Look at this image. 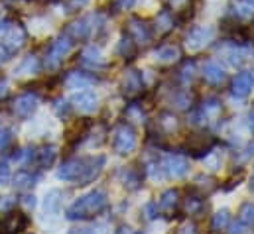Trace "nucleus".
<instances>
[{
    "label": "nucleus",
    "instance_id": "f257e3e1",
    "mask_svg": "<svg viewBox=\"0 0 254 234\" xmlns=\"http://www.w3.org/2000/svg\"><path fill=\"white\" fill-rule=\"evenodd\" d=\"M107 158L105 156H89V158H71L62 164V168L58 170V179L69 181V183H77V185H87L91 181H95L101 176L103 168H105Z\"/></svg>",
    "mask_w": 254,
    "mask_h": 234
},
{
    "label": "nucleus",
    "instance_id": "f03ea898",
    "mask_svg": "<svg viewBox=\"0 0 254 234\" xmlns=\"http://www.w3.org/2000/svg\"><path fill=\"white\" fill-rule=\"evenodd\" d=\"M109 205V195L103 189H93L89 193H85L83 197H79L73 205H69L67 209V219L69 221H85L91 219L99 213H103Z\"/></svg>",
    "mask_w": 254,
    "mask_h": 234
},
{
    "label": "nucleus",
    "instance_id": "7ed1b4c3",
    "mask_svg": "<svg viewBox=\"0 0 254 234\" xmlns=\"http://www.w3.org/2000/svg\"><path fill=\"white\" fill-rule=\"evenodd\" d=\"M71 50H73V40H71L67 34H62L60 38H56V40L50 44L48 52H46V59H44L46 69L56 71V69L65 61V58L71 54Z\"/></svg>",
    "mask_w": 254,
    "mask_h": 234
},
{
    "label": "nucleus",
    "instance_id": "20e7f679",
    "mask_svg": "<svg viewBox=\"0 0 254 234\" xmlns=\"http://www.w3.org/2000/svg\"><path fill=\"white\" fill-rule=\"evenodd\" d=\"M138 146V136H136V130L127 124V122H121L115 130H113V150L121 156H128L136 150Z\"/></svg>",
    "mask_w": 254,
    "mask_h": 234
},
{
    "label": "nucleus",
    "instance_id": "39448f33",
    "mask_svg": "<svg viewBox=\"0 0 254 234\" xmlns=\"http://www.w3.org/2000/svg\"><path fill=\"white\" fill-rule=\"evenodd\" d=\"M0 36H2V44H6L12 52H18L26 44V30L22 28V24H16L12 20L0 22Z\"/></svg>",
    "mask_w": 254,
    "mask_h": 234
},
{
    "label": "nucleus",
    "instance_id": "423d86ee",
    "mask_svg": "<svg viewBox=\"0 0 254 234\" xmlns=\"http://www.w3.org/2000/svg\"><path fill=\"white\" fill-rule=\"evenodd\" d=\"M97 20H99V14H91V16L79 18V20L71 22V24L65 28L64 34H67L73 42H77V40H87V38L93 34V30H97V28L103 26V24L97 26Z\"/></svg>",
    "mask_w": 254,
    "mask_h": 234
},
{
    "label": "nucleus",
    "instance_id": "0eeeda50",
    "mask_svg": "<svg viewBox=\"0 0 254 234\" xmlns=\"http://www.w3.org/2000/svg\"><path fill=\"white\" fill-rule=\"evenodd\" d=\"M215 34L217 30L213 26H193L186 36V46L193 52H199L215 40Z\"/></svg>",
    "mask_w": 254,
    "mask_h": 234
},
{
    "label": "nucleus",
    "instance_id": "6e6552de",
    "mask_svg": "<svg viewBox=\"0 0 254 234\" xmlns=\"http://www.w3.org/2000/svg\"><path fill=\"white\" fill-rule=\"evenodd\" d=\"M127 34L138 44V46H146L152 42L154 38V32H152V26H148L146 20L138 18V16H132L128 18L127 22Z\"/></svg>",
    "mask_w": 254,
    "mask_h": 234
},
{
    "label": "nucleus",
    "instance_id": "1a4fd4ad",
    "mask_svg": "<svg viewBox=\"0 0 254 234\" xmlns=\"http://www.w3.org/2000/svg\"><path fill=\"white\" fill-rule=\"evenodd\" d=\"M121 91L127 99H138L144 93V75L138 69H128L123 75Z\"/></svg>",
    "mask_w": 254,
    "mask_h": 234
},
{
    "label": "nucleus",
    "instance_id": "9d476101",
    "mask_svg": "<svg viewBox=\"0 0 254 234\" xmlns=\"http://www.w3.org/2000/svg\"><path fill=\"white\" fill-rule=\"evenodd\" d=\"M215 146V136L211 134H205V132H197V134H191L186 140V150L190 152L191 156L195 158H203L207 156Z\"/></svg>",
    "mask_w": 254,
    "mask_h": 234
},
{
    "label": "nucleus",
    "instance_id": "9b49d317",
    "mask_svg": "<svg viewBox=\"0 0 254 234\" xmlns=\"http://www.w3.org/2000/svg\"><path fill=\"white\" fill-rule=\"evenodd\" d=\"M28 225H30L28 215L10 211L0 219V234H22V231H26Z\"/></svg>",
    "mask_w": 254,
    "mask_h": 234
},
{
    "label": "nucleus",
    "instance_id": "f8f14e48",
    "mask_svg": "<svg viewBox=\"0 0 254 234\" xmlns=\"http://www.w3.org/2000/svg\"><path fill=\"white\" fill-rule=\"evenodd\" d=\"M162 170L166 172V176L172 177V179H182V177L188 176V172H190V162L182 154H170L164 160Z\"/></svg>",
    "mask_w": 254,
    "mask_h": 234
},
{
    "label": "nucleus",
    "instance_id": "ddd939ff",
    "mask_svg": "<svg viewBox=\"0 0 254 234\" xmlns=\"http://www.w3.org/2000/svg\"><path fill=\"white\" fill-rule=\"evenodd\" d=\"M71 105L81 115H93L99 109V95L95 91H79L71 97Z\"/></svg>",
    "mask_w": 254,
    "mask_h": 234
},
{
    "label": "nucleus",
    "instance_id": "4468645a",
    "mask_svg": "<svg viewBox=\"0 0 254 234\" xmlns=\"http://www.w3.org/2000/svg\"><path fill=\"white\" fill-rule=\"evenodd\" d=\"M38 105H40V99H38L36 93H22L20 97L14 99L12 109H14V115H16V117L30 118L34 113H36Z\"/></svg>",
    "mask_w": 254,
    "mask_h": 234
},
{
    "label": "nucleus",
    "instance_id": "2eb2a0df",
    "mask_svg": "<svg viewBox=\"0 0 254 234\" xmlns=\"http://www.w3.org/2000/svg\"><path fill=\"white\" fill-rule=\"evenodd\" d=\"M203 79L209 83V85H213V87H219V85H223L225 81H227V71L221 67V63L219 61H215V59H209L205 65H203Z\"/></svg>",
    "mask_w": 254,
    "mask_h": 234
},
{
    "label": "nucleus",
    "instance_id": "dca6fc26",
    "mask_svg": "<svg viewBox=\"0 0 254 234\" xmlns=\"http://www.w3.org/2000/svg\"><path fill=\"white\" fill-rule=\"evenodd\" d=\"M182 205V199H180V191L178 189H168L160 195V201H158V211L166 217H172Z\"/></svg>",
    "mask_w": 254,
    "mask_h": 234
},
{
    "label": "nucleus",
    "instance_id": "f3484780",
    "mask_svg": "<svg viewBox=\"0 0 254 234\" xmlns=\"http://www.w3.org/2000/svg\"><path fill=\"white\" fill-rule=\"evenodd\" d=\"M180 58H182V48H180L178 44H162V46L154 52L156 63H162V65L178 63Z\"/></svg>",
    "mask_w": 254,
    "mask_h": 234
},
{
    "label": "nucleus",
    "instance_id": "a211bd4d",
    "mask_svg": "<svg viewBox=\"0 0 254 234\" xmlns=\"http://www.w3.org/2000/svg\"><path fill=\"white\" fill-rule=\"evenodd\" d=\"M253 91V75L247 71H241L239 75H235L233 83H231V93L237 99H247L249 93Z\"/></svg>",
    "mask_w": 254,
    "mask_h": 234
},
{
    "label": "nucleus",
    "instance_id": "6ab92c4d",
    "mask_svg": "<svg viewBox=\"0 0 254 234\" xmlns=\"http://www.w3.org/2000/svg\"><path fill=\"white\" fill-rule=\"evenodd\" d=\"M81 65H85V67H89V69H103V67L107 65V61H105L101 50H99L97 46H89V48H85L83 54H81Z\"/></svg>",
    "mask_w": 254,
    "mask_h": 234
},
{
    "label": "nucleus",
    "instance_id": "aec40b11",
    "mask_svg": "<svg viewBox=\"0 0 254 234\" xmlns=\"http://www.w3.org/2000/svg\"><path fill=\"white\" fill-rule=\"evenodd\" d=\"M119 179H121L123 187H127L128 191H136L142 187V174L136 168H123L119 172Z\"/></svg>",
    "mask_w": 254,
    "mask_h": 234
},
{
    "label": "nucleus",
    "instance_id": "412c9836",
    "mask_svg": "<svg viewBox=\"0 0 254 234\" xmlns=\"http://www.w3.org/2000/svg\"><path fill=\"white\" fill-rule=\"evenodd\" d=\"M154 28L160 32V34H168L176 28V16L172 10H160L154 18Z\"/></svg>",
    "mask_w": 254,
    "mask_h": 234
},
{
    "label": "nucleus",
    "instance_id": "4be33fe9",
    "mask_svg": "<svg viewBox=\"0 0 254 234\" xmlns=\"http://www.w3.org/2000/svg\"><path fill=\"white\" fill-rule=\"evenodd\" d=\"M97 81H99V79L93 77V75H89V73L73 71V73H69V77L65 79V85H67L69 89H85L87 85H95Z\"/></svg>",
    "mask_w": 254,
    "mask_h": 234
},
{
    "label": "nucleus",
    "instance_id": "5701e85b",
    "mask_svg": "<svg viewBox=\"0 0 254 234\" xmlns=\"http://www.w3.org/2000/svg\"><path fill=\"white\" fill-rule=\"evenodd\" d=\"M117 54L121 56V58L125 59H134L136 58V54H138V44L128 36L125 34L121 40H119V46H117Z\"/></svg>",
    "mask_w": 254,
    "mask_h": 234
},
{
    "label": "nucleus",
    "instance_id": "b1692460",
    "mask_svg": "<svg viewBox=\"0 0 254 234\" xmlns=\"http://www.w3.org/2000/svg\"><path fill=\"white\" fill-rule=\"evenodd\" d=\"M56 156H58V148L56 146H44L40 148V152H36V162L40 168H52L54 162H56Z\"/></svg>",
    "mask_w": 254,
    "mask_h": 234
},
{
    "label": "nucleus",
    "instance_id": "393cba45",
    "mask_svg": "<svg viewBox=\"0 0 254 234\" xmlns=\"http://www.w3.org/2000/svg\"><path fill=\"white\" fill-rule=\"evenodd\" d=\"M197 77V63L195 59H186L182 65H180V71H178V79L184 83V85H190L195 81Z\"/></svg>",
    "mask_w": 254,
    "mask_h": 234
},
{
    "label": "nucleus",
    "instance_id": "a878e982",
    "mask_svg": "<svg viewBox=\"0 0 254 234\" xmlns=\"http://www.w3.org/2000/svg\"><path fill=\"white\" fill-rule=\"evenodd\" d=\"M38 71H40V61H38V58L36 56H28V58H24V61L14 69V75L22 77V75H34Z\"/></svg>",
    "mask_w": 254,
    "mask_h": 234
},
{
    "label": "nucleus",
    "instance_id": "bb28decb",
    "mask_svg": "<svg viewBox=\"0 0 254 234\" xmlns=\"http://www.w3.org/2000/svg\"><path fill=\"white\" fill-rule=\"evenodd\" d=\"M60 207H62V191L54 189L46 195V201H44V211L46 215H58L60 213Z\"/></svg>",
    "mask_w": 254,
    "mask_h": 234
},
{
    "label": "nucleus",
    "instance_id": "cd10ccee",
    "mask_svg": "<svg viewBox=\"0 0 254 234\" xmlns=\"http://www.w3.org/2000/svg\"><path fill=\"white\" fill-rule=\"evenodd\" d=\"M36 185V176L28 170H22L14 176V187L20 189V191H26V189H32Z\"/></svg>",
    "mask_w": 254,
    "mask_h": 234
},
{
    "label": "nucleus",
    "instance_id": "c85d7f7f",
    "mask_svg": "<svg viewBox=\"0 0 254 234\" xmlns=\"http://www.w3.org/2000/svg\"><path fill=\"white\" fill-rule=\"evenodd\" d=\"M205 209V201L201 199V195H193V197H188L184 201V211L190 215V217H197L201 215Z\"/></svg>",
    "mask_w": 254,
    "mask_h": 234
},
{
    "label": "nucleus",
    "instance_id": "c756f323",
    "mask_svg": "<svg viewBox=\"0 0 254 234\" xmlns=\"http://www.w3.org/2000/svg\"><path fill=\"white\" fill-rule=\"evenodd\" d=\"M229 223H231V215H229V209H221V211H217V213L213 215V221H211V229H213L215 233H221V231H225V229L229 227Z\"/></svg>",
    "mask_w": 254,
    "mask_h": 234
},
{
    "label": "nucleus",
    "instance_id": "7c9ffc66",
    "mask_svg": "<svg viewBox=\"0 0 254 234\" xmlns=\"http://www.w3.org/2000/svg\"><path fill=\"white\" fill-rule=\"evenodd\" d=\"M239 221H241L245 227L254 229V203H243V205H241Z\"/></svg>",
    "mask_w": 254,
    "mask_h": 234
},
{
    "label": "nucleus",
    "instance_id": "2f4dec72",
    "mask_svg": "<svg viewBox=\"0 0 254 234\" xmlns=\"http://www.w3.org/2000/svg\"><path fill=\"white\" fill-rule=\"evenodd\" d=\"M172 103L178 107V109H190L191 107V97L188 91H178L174 97H172Z\"/></svg>",
    "mask_w": 254,
    "mask_h": 234
},
{
    "label": "nucleus",
    "instance_id": "473e14b6",
    "mask_svg": "<svg viewBox=\"0 0 254 234\" xmlns=\"http://www.w3.org/2000/svg\"><path fill=\"white\" fill-rule=\"evenodd\" d=\"M12 140H14L12 128H2V126H0V152H4V150L12 144Z\"/></svg>",
    "mask_w": 254,
    "mask_h": 234
},
{
    "label": "nucleus",
    "instance_id": "72a5a7b5",
    "mask_svg": "<svg viewBox=\"0 0 254 234\" xmlns=\"http://www.w3.org/2000/svg\"><path fill=\"white\" fill-rule=\"evenodd\" d=\"M54 109H56V113H58V117H67L69 115V105H67V101L65 99H58L56 101V105H54Z\"/></svg>",
    "mask_w": 254,
    "mask_h": 234
},
{
    "label": "nucleus",
    "instance_id": "f704fd0d",
    "mask_svg": "<svg viewBox=\"0 0 254 234\" xmlns=\"http://www.w3.org/2000/svg\"><path fill=\"white\" fill-rule=\"evenodd\" d=\"M12 56H14V52H12L6 44H2V42H0V65L8 63V61L12 59Z\"/></svg>",
    "mask_w": 254,
    "mask_h": 234
},
{
    "label": "nucleus",
    "instance_id": "c9c22d12",
    "mask_svg": "<svg viewBox=\"0 0 254 234\" xmlns=\"http://www.w3.org/2000/svg\"><path fill=\"white\" fill-rule=\"evenodd\" d=\"M144 215H146L148 221L156 219V215H158V203H148V205L144 207Z\"/></svg>",
    "mask_w": 254,
    "mask_h": 234
},
{
    "label": "nucleus",
    "instance_id": "e433bc0d",
    "mask_svg": "<svg viewBox=\"0 0 254 234\" xmlns=\"http://www.w3.org/2000/svg\"><path fill=\"white\" fill-rule=\"evenodd\" d=\"M134 4H136V0H115L117 12H121V10H130Z\"/></svg>",
    "mask_w": 254,
    "mask_h": 234
},
{
    "label": "nucleus",
    "instance_id": "4c0bfd02",
    "mask_svg": "<svg viewBox=\"0 0 254 234\" xmlns=\"http://www.w3.org/2000/svg\"><path fill=\"white\" fill-rule=\"evenodd\" d=\"M229 234H245V225L241 221L229 223Z\"/></svg>",
    "mask_w": 254,
    "mask_h": 234
},
{
    "label": "nucleus",
    "instance_id": "58836bf2",
    "mask_svg": "<svg viewBox=\"0 0 254 234\" xmlns=\"http://www.w3.org/2000/svg\"><path fill=\"white\" fill-rule=\"evenodd\" d=\"M87 234H109V227H107V225H103V223H99V225H95V227L87 229Z\"/></svg>",
    "mask_w": 254,
    "mask_h": 234
},
{
    "label": "nucleus",
    "instance_id": "ea45409f",
    "mask_svg": "<svg viewBox=\"0 0 254 234\" xmlns=\"http://www.w3.org/2000/svg\"><path fill=\"white\" fill-rule=\"evenodd\" d=\"M178 234H199V233H197V229H195L193 223H186L184 227L178 229Z\"/></svg>",
    "mask_w": 254,
    "mask_h": 234
},
{
    "label": "nucleus",
    "instance_id": "a19ab883",
    "mask_svg": "<svg viewBox=\"0 0 254 234\" xmlns=\"http://www.w3.org/2000/svg\"><path fill=\"white\" fill-rule=\"evenodd\" d=\"M190 2H191V0H168V4H170V6H172L176 12H180L182 8H186Z\"/></svg>",
    "mask_w": 254,
    "mask_h": 234
},
{
    "label": "nucleus",
    "instance_id": "79ce46f5",
    "mask_svg": "<svg viewBox=\"0 0 254 234\" xmlns=\"http://www.w3.org/2000/svg\"><path fill=\"white\" fill-rule=\"evenodd\" d=\"M8 177H10V168H8V164L2 162V164H0V183L6 181Z\"/></svg>",
    "mask_w": 254,
    "mask_h": 234
},
{
    "label": "nucleus",
    "instance_id": "37998d69",
    "mask_svg": "<svg viewBox=\"0 0 254 234\" xmlns=\"http://www.w3.org/2000/svg\"><path fill=\"white\" fill-rule=\"evenodd\" d=\"M8 95V81L6 79H0V99Z\"/></svg>",
    "mask_w": 254,
    "mask_h": 234
},
{
    "label": "nucleus",
    "instance_id": "c03bdc74",
    "mask_svg": "<svg viewBox=\"0 0 254 234\" xmlns=\"http://www.w3.org/2000/svg\"><path fill=\"white\" fill-rule=\"evenodd\" d=\"M24 205L34 209V207H36V199H34V195H32V197H30V195H28V197H24Z\"/></svg>",
    "mask_w": 254,
    "mask_h": 234
},
{
    "label": "nucleus",
    "instance_id": "a18cd8bd",
    "mask_svg": "<svg viewBox=\"0 0 254 234\" xmlns=\"http://www.w3.org/2000/svg\"><path fill=\"white\" fill-rule=\"evenodd\" d=\"M249 126H251V130L254 132V109H251V113H249Z\"/></svg>",
    "mask_w": 254,
    "mask_h": 234
},
{
    "label": "nucleus",
    "instance_id": "49530a36",
    "mask_svg": "<svg viewBox=\"0 0 254 234\" xmlns=\"http://www.w3.org/2000/svg\"><path fill=\"white\" fill-rule=\"evenodd\" d=\"M69 234H87V229H71Z\"/></svg>",
    "mask_w": 254,
    "mask_h": 234
},
{
    "label": "nucleus",
    "instance_id": "de8ad7c7",
    "mask_svg": "<svg viewBox=\"0 0 254 234\" xmlns=\"http://www.w3.org/2000/svg\"><path fill=\"white\" fill-rule=\"evenodd\" d=\"M117 234H134V233H132L128 227H123V229H119V231H117Z\"/></svg>",
    "mask_w": 254,
    "mask_h": 234
},
{
    "label": "nucleus",
    "instance_id": "09e8293b",
    "mask_svg": "<svg viewBox=\"0 0 254 234\" xmlns=\"http://www.w3.org/2000/svg\"><path fill=\"white\" fill-rule=\"evenodd\" d=\"M249 187H251V191L254 193V174H253V177H251V185H249Z\"/></svg>",
    "mask_w": 254,
    "mask_h": 234
},
{
    "label": "nucleus",
    "instance_id": "8fccbe9b",
    "mask_svg": "<svg viewBox=\"0 0 254 234\" xmlns=\"http://www.w3.org/2000/svg\"><path fill=\"white\" fill-rule=\"evenodd\" d=\"M134 234H142V233H134Z\"/></svg>",
    "mask_w": 254,
    "mask_h": 234
}]
</instances>
